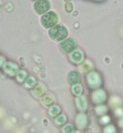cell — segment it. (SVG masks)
<instances>
[{
  "label": "cell",
  "instance_id": "obj_11",
  "mask_svg": "<svg viewBox=\"0 0 123 133\" xmlns=\"http://www.w3.org/2000/svg\"><path fill=\"white\" fill-rule=\"evenodd\" d=\"M26 76V72H18V81L19 82H22L24 81V77Z\"/></svg>",
  "mask_w": 123,
  "mask_h": 133
},
{
  "label": "cell",
  "instance_id": "obj_4",
  "mask_svg": "<svg viewBox=\"0 0 123 133\" xmlns=\"http://www.w3.org/2000/svg\"><path fill=\"white\" fill-rule=\"evenodd\" d=\"M68 80L71 83H76L81 81V76L79 75V72H72L68 76Z\"/></svg>",
  "mask_w": 123,
  "mask_h": 133
},
{
  "label": "cell",
  "instance_id": "obj_1",
  "mask_svg": "<svg viewBox=\"0 0 123 133\" xmlns=\"http://www.w3.org/2000/svg\"><path fill=\"white\" fill-rule=\"evenodd\" d=\"M68 32H67V30L64 29V28L62 27H60V26H57L53 28L51 31H50V35L52 38H54L56 40H60V39H62V38H64Z\"/></svg>",
  "mask_w": 123,
  "mask_h": 133
},
{
  "label": "cell",
  "instance_id": "obj_3",
  "mask_svg": "<svg viewBox=\"0 0 123 133\" xmlns=\"http://www.w3.org/2000/svg\"><path fill=\"white\" fill-rule=\"evenodd\" d=\"M51 15H52V13H50V14H48L47 15H45L43 17V20H42V21H43V24H44V25L46 27H49V26L52 25V24H53L56 21H57V19H56V17H54V18L52 17L51 19H50Z\"/></svg>",
  "mask_w": 123,
  "mask_h": 133
},
{
  "label": "cell",
  "instance_id": "obj_9",
  "mask_svg": "<svg viewBox=\"0 0 123 133\" xmlns=\"http://www.w3.org/2000/svg\"><path fill=\"white\" fill-rule=\"evenodd\" d=\"M73 131H74V129H73L72 125H66V127H63V129H62L63 133H73Z\"/></svg>",
  "mask_w": 123,
  "mask_h": 133
},
{
  "label": "cell",
  "instance_id": "obj_8",
  "mask_svg": "<svg viewBox=\"0 0 123 133\" xmlns=\"http://www.w3.org/2000/svg\"><path fill=\"white\" fill-rule=\"evenodd\" d=\"M73 93L75 94V95H80L83 92V88L81 85L79 84H76L74 86H73Z\"/></svg>",
  "mask_w": 123,
  "mask_h": 133
},
{
  "label": "cell",
  "instance_id": "obj_10",
  "mask_svg": "<svg viewBox=\"0 0 123 133\" xmlns=\"http://www.w3.org/2000/svg\"><path fill=\"white\" fill-rule=\"evenodd\" d=\"M59 112H60V109L58 108V106H52L50 110V115H51L52 113H54L53 114V117H54V116H56V115H58Z\"/></svg>",
  "mask_w": 123,
  "mask_h": 133
},
{
  "label": "cell",
  "instance_id": "obj_7",
  "mask_svg": "<svg viewBox=\"0 0 123 133\" xmlns=\"http://www.w3.org/2000/svg\"><path fill=\"white\" fill-rule=\"evenodd\" d=\"M94 96H97V98L95 99V101H97V102H102L105 98V92H103V91H98V92L94 93Z\"/></svg>",
  "mask_w": 123,
  "mask_h": 133
},
{
  "label": "cell",
  "instance_id": "obj_2",
  "mask_svg": "<svg viewBox=\"0 0 123 133\" xmlns=\"http://www.w3.org/2000/svg\"><path fill=\"white\" fill-rule=\"evenodd\" d=\"M75 46L76 45L74 43V41H72V39H68L62 43V48L65 52H70L75 48Z\"/></svg>",
  "mask_w": 123,
  "mask_h": 133
},
{
  "label": "cell",
  "instance_id": "obj_5",
  "mask_svg": "<svg viewBox=\"0 0 123 133\" xmlns=\"http://www.w3.org/2000/svg\"><path fill=\"white\" fill-rule=\"evenodd\" d=\"M71 57H72L73 62H77V63H79V62H80L82 61V59H83V54L80 51H76V52H74V53H73L71 56Z\"/></svg>",
  "mask_w": 123,
  "mask_h": 133
},
{
  "label": "cell",
  "instance_id": "obj_6",
  "mask_svg": "<svg viewBox=\"0 0 123 133\" xmlns=\"http://www.w3.org/2000/svg\"><path fill=\"white\" fill-rule=\"evenodd\" d=\"M77 103H78V105L80 106L79 109L81 110H84L86 109V100H85V98L81 97V98H79L77 99Z\"/></svg>",
  "mask_w": 123,
  "mask_h": 133
}]
</instances>
